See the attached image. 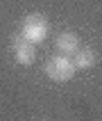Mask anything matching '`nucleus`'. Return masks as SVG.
Instances as JSON below:
<instances>
[{
  "label": "nucleus",
  "mask_w": 102,
  "mask_h": 121,
  "mask_svg": "<svg viewBox=\"0 0 102 121\" xmlns=\"http://www.w3.org/2000/svg\"><path fill=\"white\" fill-rule=\"evenodd\" d=\"M48 32H50V23L43 14H30L23 18V25H20V37H25L27 41L32 43H41L45 41Z\"/></svg>",
  "instance_id": "obj_1"
},
{
  "label": "nucleus",
  "mask_w": 102,
  "mask_h": 121,
  "mask_svg": "<svg viewBox=\"0 0 102 121\" xmlns=\"http://www.w3.org/2000/svg\"><path fill=\"white\" fill-rule=\"evenodd\" d=\"M75 62L68 57V55H54L45 62V73L50 80L54 82H68L75 75Z\"/></svg>",
  "instance_id": "obj_2"
},
{
  "label": "nucleus",
  "mask_w": 102,
  "mask_h": 121,
  "mask_svg": "<svg viewBox=\"0 0 102 121\" xmlns=\"http://www.w3.org/2000/svg\"><path fill=\"white\" fill-rule=\"evenodd\" d=\"M14 60H16V64H20V66H32L34 60H36V43H32V41H27L25 37H16L14 39Z\"/></svg>",
  "instance_id": "obj_3"
},
{
  "label": "nucleus",
  "mask_w": 102,
  "mask_h": 121,
  "mask_svg": "<svg viewBox=\"0 0 102 121\" xmlns=\"http://www.w3.org/2000/svg\"><path fill=\"white\" fill-rule=\"evenodd\" d=\"M54 43H57V50H59L61 55H75L82 48L79 46V37L75 32H61Z\"/></svg>",
  "instance_id": "obj_4"
},
{
  "label": "nucleus",
  "mask_w": 102,
  "mask_h": 121,
  "mask_svg": "<svg viewBox=\"0 0 102 121\" xmlns=\"http://www.w3.org/2000/svg\"><path fill=\"white\" fill-rule=\"evenodd\" d=\"M73 62H75V69L86 71V69H91L95 64V53L91 48H79V50L73 55Z\"/></svg>",
  "instance_id": "obj_5"
}]
</instances>
